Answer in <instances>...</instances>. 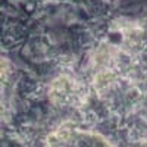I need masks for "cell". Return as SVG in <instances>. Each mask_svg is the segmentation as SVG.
I'll return each instance as SVG.
<instances>
[{
  "label": "cell",
  "mask_w": 147,
  "mask_h": 147,
  "mask_svg": "<svg viewBox=\"0 0 147 147\" xmlns=\"http://www.w3.org/2000/svg\"><path fill=\"white\" fill-rule=\"evenodd\" d=\"M57 147H110L105 138L90 132H68L59 136Z\"/></svg>",
  "instance_id": "6da1fadb"
}]
</instances>
